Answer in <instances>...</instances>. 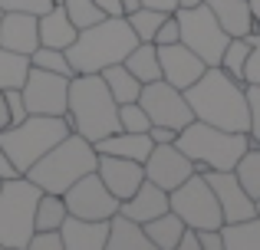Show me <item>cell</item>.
<instances>
[{"mask_svg": "<svg viewBox=\"0 0 260 250\" xmlns=\"http://www.w3.org/2000/svg\"><path fill=\"white\" fill-rule=\"evenodd\" d=\"M191 112L198 122H208L228 132H247L250 109H247V86L237 83L221 66H208L194 83L184 89Z\"/></svg>", "mask_w": 260, "mask_h": 250, "instance_id": "6da1fadb", "label": "cell"}, {"mask_svg": "<svg viewBox=\"0 0 260 250\" xmlns=\"http://www.w3.org/2000/svg\"><path fill=\"white\" fill-rule=\"evenodd\" d=\"M135 46H139V37L132 33L128 20L106 17L95 26L76 33V40L66 46V59H70L73 73H102L106 66L122 63Z\"/></svg>", "mask_w": 260, "mask_h": 250, "instance_id": "7a4b0ae2", "label": "cell"}, {"mask_svg": "<svg viewBox=\"0 0 260 250\" xmlns=\"http://www.w3.org/2000/svg\"><path fill=\"white\" fill-rule=\"evenodd\" d=\"M66 122L76 135L99 141L119 132V102L109 96L99 73H76L70 79V102H66Z\"/></svg>", "mask_w": 260, "mask_h": 250, "instance_id": "3957f363", "label": "cell"}, {"mask_svg": "<svg viewBox=\"0 0 260 250\" xmlns=\"http://www.w3.org/2000/svg\"><path fill=\"white\" fill-rule=\"evenodd\" d=\"M99 165V152L95 145L83 135L70 132L63 141L50 148L40 161H33L26 168V178L40 188V191H50V194H63L66 188H73L79 178L95 171Z\"/></svg>", "mask_w": 260, "mask_h": 250, "instance_id": "277c9868", "label": "cell"}, {"mask_svg": "<svg viewBox=\"0 0 260 250\" xmlns=\"http://www.w3.org/2000/svg\"><path fill=\"white\" fill-rule=\"evenodd\" d=\"M175 145L194 161L198 171H231L237 165L244 152L250 148V135L247 132H228L208 122H191L178 132Z\"/></svg>", "mask_w": 260, "mask_h": 250, "instance_id": "5b68a950", "label": "cell"}, {"mask_svg": "<svg viewBox=\"0 0 260 250\" xmlns=\"http://www.w3.org/2000/svg\"><path fill=\"white\" fill-rule=\"evenodd\" d=\"M73 128L66 116H26L20 125H10L0 132V148L10 155L13 168L26 174L33 161H40L56 141H63Z\"/></svg>", "mask_w": 260, "mask_h": 250, "instance_id": "8992f818", "label": "cell"}, {"mask_svg": "<svg viewBox=\"0 0 260 250\" xmlns=\"http://www.w3.org/2000/svg\"><path fill=\"white\" fill-rule=\"evenodd\" d=\"M40 188L26 174L4 181L0 185V247L4 250H20L33 237V214H37Z\"/></svg>", "mask_w": 260, "mask_h": 250, "instance_id": "52a82bcc", "label": "cell"}, {"mask_svg": "<svg viewBox=\"0 0 260 250\" xmlns=\"http://www.w3.org/2000/svg\"><path fill=\"white\" fill-rule=\"evenodd\" d=\"M168 211H175L181 218V224L191 227V231H221L224 227L221 204H217L214 191H211L201 171H194L175 191H168Z\"/></svg>", "mask_w": 260, "mask_h": 250, "instance_id": "ba28073f", "label": "cell"}, {"mask_svg": "<svg viewBox=\"0 0 260 250\" xmlns=\"http://www.w3.org/2000/svg\"><path fill=\"white\" fill-rule=\"evenodd\" d=\"M175 20L181 26V43L191 53H198L208 66L221 63V53H224L231 37L208 7L201 4V7H191V10H175Z\"/></svg>", "mask_w": 260, "mask_h": 250, "instance_id": "9c48e42d", "label": "cell"}, {"mask_svg": "<svg viewBox=\"0 0 260 250\" xmlns=\"http://www.w3.org/2000/svg\"><path fill=\"white\" fill-rule=\"evenodd\" d=\"M139 105L145 109V116L152 119V125H168V128H175V132H181L184 125L194 122V112H191L184 92L175 89L165 79H155V83L142 86Z\"/></svg>", "mask_w": 260, "mask_h": 250, "instance_id": "30bf717a", "label": "cell"}, {"mask_svg": "<svg viewBox=\"0 0 260 250\" xmlns=\"http://www.w3.org/2000/svg\"><path fill=\"white\" fill-rule=\"evenodd\" d=\"M20 89H23V102L30 116H66V102H70V79L66 76L30 66Z\"/></svg>", "mask_w": 260, "mask_h": 250, "instance_id": "8fae6325", "label": "cell"}, {"mask_svg": "<svg viewBox=\"0 0 260 250\" xmlns=\"http://www.w3.org/2000/svg\"><path fill=\"white\" fill-rule=\"evenodd\" d=\"M63 201H66V211L83 221H109L112 214H119V198L102 185V178L95 171L79 178L73 188H66Z\"/></svg>", "mask_w": 260, "mask_h": 250, "instance_id": "7c38bea8", "label": "cell"}, {"mask_svg": "<svg viewBox=\"0 0 260 250\" xmlns=\"http://www.w3.org/2000/svg\"><path fill=\"white\" fill-rule=\"evenodd\" d=\"M145 165V178L152 185H158L161 191H175L181 181H188L191 174L198 171L194 161L175 145V141H165V145H155L148 152V158L142 161Z\"/></svg>", "mask_w": 260, "mask_h": 250, "instance_id": "4fadbf2b", "label": "cell"}, {"mask_svg": "<svg viewBox=\"0 0 260 250\" xmlns=\"http://www.w3.org/2000/svg\"><path fill=\"white\" fill-rule=\"evenodd\" d=\"M201 174L211 185L217 204H221L224 224H237V221L257 218V201L241 188V181L234 178V171H201Z\"/></svg>", "mask_w": 260, "mask_h": 250, "instance_id": "5bb4252c", "label": "cell"}, {"mask_svg": "<svg viewBox=\"0 0 260 250\" xmlns=\"http://www.w3.org/2000/svg\"><path fill=\"white\" fill-rule=\"evenodd\" d=\"M158 63H161V79L172 83L175 89H181V92L208 69V63H204L198 53H191L184 43L158 46Z\"/></svg>", "mask_w": 260, "mask_h": 250, "instance_id": "9a60e30c", "label": "cell"}, {"mask_svg": "<svg viewBox=\"0 0 260 250\" xmlns=\"http://www.w3.org/2000/svg\"><path fill=\"white\" fill-rule=\"evenodd\" d=\"M95 174L102 178V185L115 194L119 201H125L128 194H135V188L145 181V165L132 158H115V155H99Z\"/></svg>", "mask_w": 260, "mask_h": 250, "instance_id": "2e32d148", "label": "cell"}, {"mask_svg": "<svg viewBox=\"0 0 260 250\" xmlns=\"http://www.w3.org/2000/svg\"><path fill=\"white\" fill-rule=\"evenodd\" d=\"M0 46L10 50V53L30 56V53L40 46V17L4 10V17H0Z\"/></svg>", "mask_w": 260, "mask_h": 250, "instance_id": "e0dca14e", "label": "cell"}, {"mask_svg": "<svg viewBox=\"0 0 260 250\" xmlns=\"http://www.w3.org/2000/svg\"><path fill=\"white\" fill-rule=\"evenodd\" d=\"M165 211H168V191H161V188L152 185L148 178L135 188V194H128L125 201H119V214L128 218V221H135V224H148V221L161 218Z\"/></svg>", "mask_w": 260, "mask_h": 250, "instance_id": "ac0fdd59", "label": "cell"}, {"mask_svg": "<svg viewBox=\"0 0 260 250\" xmlns=\"http://www.w3.org/2000/svg\"><path fill=\"white\" fill-rule=\"evenodd\" d=\"M66 250H106L109 237V221H83V218H66L59 227Z\"/></svg>", "mask_w": 260, "mask_h": 250, "instance_id": "d6986e66", "label": "cell"}, {"mask_svg": "<svg viewBox=\"0 0 260 250\" xmlns=\"http://www.w3.org/2000/svg\"><path fill=\"white\" fill-rule=\"evenodd\" d=\"M99 155H115V158H132V161H145L148 152L155 148V141L148 138V132H112L106 138L92 141Z\"/></svg>", "mask_w": 260, "mask_h": 250, "instance_id": "ffe728a7", "label": "cell"}, {"mask_svg": "<svg viewBox=\"0 0 260 250\" xmlns=\"http://www.w3.org/2000/svg\"><path fill=\"white\" fill-rule=\"evenodd\" d=\"M76 26H73L70 13L63 4H53L46 13H40V46H53V50H66L76 40Z\"/></svg>", "mask_w": 260, "mask_h": 250, "instance_id": "44dd1931", "label": "cell"}, {"mask_svg": "<svg viewBox=\"0 0 260 250\" xmlns=\"http://www.w3.org/2000/svg\"><path fill=\"white\" fill-rule=\"evenodd\" d=\"M204 7L217 17V23L228 30V37H247L250 30H257L247 0H204Z\"/></svg>", "mask_w": 260, "mask_h": 250, "instance_id": "7402d4cb", "label": "cell"}, {"mask_svg": "<svg viewBox=\"0 0 260 250\" xmlns=\"http://www.w3.org/2000/svg\"><path fill=\"white\" fill-rule=\"evenodd\" d=\"M106 250H158V247L148 240V234H145L142 224L122 218V214H112V218H109Z\"/></svg>", "mask_w": 260, "mask_h": 250, "instance_id": "603a6c76", "label": "cell"}, {"mask_svg": "<svg viewBox=\"0 0 260 250\" xmlns=\"http://www.w3.org/2000/svg\"><path fill=\"white\" fill-rule=\"evenodd\" d=\"M99 76H102V83H106L109 96H112L119 105H125V102H139V96H142V83L125 69V63H112V66H106Z\"/></svg>", "mask_w": 260, "mask_h": 250, "instance_id": "cb8c5ba5", "label": "cell"}, {"mask_svg": "<svg viewBox=\"0 0 260 250\" xmlns=\"http://www.w3.org/2000/svg\"><path fill=\"white\" fill-rule=\"evenodd\" d=\"M122 63H125V69L132 73V76L139 79L142 86H145V83H155V79H161L158 46H155V43H139L125 59H122Z\"/></svg>", "mask_w": 260, "mask_h": 250, "instance_id": "d4e9b609", "label": "cell"}, {"mask_svg": "<svg viewBox=\"0 0 260 250\" xmlns=\"http://www.w3.org/2000/svg\"><path fill=\"white\" fill-rule=\"evenodd\" d=\"M145 227V234H148V240H152L158 250H172L178 240H181V234L188 231V227L181 224V218H178L175 211H165L161 218H155V221H148V224H142Z\"/></svg>", "mask_w": 260, "mask_h": 250, "instance_id": "484cf974", "label": "cell"}, {"mask_svg": "<svg viewBox=\"0 0 260 250\" xmlns=\"http://www.w3.org/2000/svg\"><path fill=\"white\" fill-rule=\"evenodd\" d=\"M224 250H260V218H247L221 227Z\"/></svg>", "mask_w": 260, "mask_h": 250, "instance_id": "4316f807", "label": "cell"}, {"mask_svg": "<svg viewBox=\"0 0 260 250\" xmlns=\"http://www.w3.org/2000/svg\"><path fill=\"white\" fill-rule=\"evenodd\" d=\"M66 218H70V211H66L63 194H50V191L40 194L37 214H33V227H37V231H59Z\"/></svg>", "mask_w": 260, "mask_h": 250, "instance_id": "83f0119b", "label": "cell"}, {"mask_svg": "<svg viewBox=\"0 0 260 250\" xmlns=\"http://www.w3.org/2000/svg\"><path fill=\"white\" fill-rule=\"evenodd\" d=\"M231 171H234V178L241 181L244 191H247L250 198L257 201V198H260V148H257V145H250L247 152L237 158V165L231 168Z\"/></svg>", "mask_w": 260, "mask_h": 250, "instance_id": "f1b7e54d", "label": "cell"}, {"mask_svg": "<svg viewBox=\"0 0 260 250\" xmlns=\"http://www.w3.org/2000/svg\"><path fill=\"white\" fill-rule=\"evenodd\" d=\"M26 73H30V56L10 53V50L0 46V89H17V86H23Z\"/></svg>", "mask_w": 260, "mask_h": 250, "instance_id": "f546056e", "label": "cell"}, {"mask_svg": "<svg viewBox=\"0 0 260 250\" xmlns=\"http://www.w3.org/2000/svg\"><path fill=\"white\" fill-rule=\"evenodd\" d=\"M165 17H168V10H155V7H139V10L125 13L132 33L139 37V43H152V40H155V30L161 26V20H165Z\"/></svg>", "mask_w": 260, "mask_h": 250, "instance_id": "4dcf8cb0", "label": "cell"}, {"mask_svg": "<svg viewBox=\"0 0 260 250\" xmlns=\"http://www.w3.org/2000/svg\"><path fill=\"white\" fill-rule=\"evenodd\" d=\"M247 56H250V43L244 37H231L228 40V46H224V53H221V69L228 73V76H234L237 83H244V63H247Z\"/></svg>", "mask_w": 260, "mask_h": 250, "instance_id": "1f68e13d", "label": "cell"}, {"mask_svg": "<svg viewBox=\"0 0 260 250\" xmlns=\"http://www.w3.org/2000/svg\"><path fill=\"white\" fill-rule=\"evenodd\" d=\"M30 66L46 69V73H56V76H66V79L76 76L73 66H70V59H66V50H53V46H37V50L30 53Z\"/></svg>", "mask_w": 260, "mask_h": 250, "instance_id": "d6a6232c", "label": "cell"}, {"mask_svg": "<svg viewBox=\"0 0 260 250\" xmlns=\"http://www.w3.org/2000/svg\"><path fill=\"white\" fill-rule=\"evenodd\" d=\"M63 7L76 30H86V26H95L99 20H106V13L95 7V0H63Z\"/></svg>", "mask_w": 260, "mask_h": 250, "instance_id": "836d02e7", "label": "cell"}, {"mask_svg": "<svg viewBox=\"0 0 260 250\" xmlns=\"http://www.w3.org/2000/svg\"><path fill=\"white\" fill-rule=\"evenodd\" d=\"M119 128L122 132H148L152 119L145 116V109L139 102H125V105H119Z\"/></svg>", "mask_w": 260, "mask_h": 250, "instance_id": "e575fe53", "label": "cell"}, {"mask_svg": "<svg viewBox=\"0 0 260 250\" xmlns=\"http://www.w3.org/2000/svg\"><path fill=\"white\" fill-rule=\"evenodd\" d=\"M244 40L250 43V56L244 63V86H260V30H250Z\"/></svg>", "mask_w": 260, "mask_h": 250, "instance_id": "d590c367", "label": "cell"}, {"mask_svg": "<svg viewBox=\"0 0 260 250\" xmlns=\"http://www.w3.org/2000/svg\"><path fill=\"white\" fill-rule=\"evenodd\" d=\"M247 109H250V125H247L250 145L260 148V86H247Z\"/></svg>", "mask_w": 260, "mask_h": 250, "instance_id": "8d00e7d4", "label": "cell"}, {"mask_svg": "<svg viewBox=\"0 0 260 250\" xmlns=\"http://www.w3.org/2000/svg\"><path fill=\"white\" fill-rule=\"evenodd\" d=\"M4 99H7V112H10V125H20L30 112H26V102H23V89H4ZM7 125V128H10Z\"/></svg>", "mask_w": 260, "mask_h": 250, "instance_id": "74e56055", "label": "cell"}, {"mask_svg": "<svg viewBox=\"0 0 260 250\" xmlns=\"http://www.w3.org/2000/svg\"><path fill=\"white\" fill-rule=\"evenodd\" d=\"M155 46H172V43H181V26H178L175 13H168L165 20H161V26L155 30Z\"/></svg>", "mask_w": 260, "mask_h": 250, "instance_id": "f35d334b", "label": "cell"}, {"mask_svg": "<svg viewBox=\"0 0 260 250\" xmlns=\"http://www.w3.org/2000/svg\"><path fill=\"white\" fill-rule=\"evenodd\" d=\"M26 250H66L59 231H33V237L26 240Z\"/></svg>", "mask_w": 260, "mask_h": 250, "instance_id": "ab89813d", "label": "cell"}, {"mask_svg": "<svg viewBox=\"0 0 260 250\" xmlns=\"http://www.w3.org/2000/svg\"><path fill=\"white\" fill-rule=\"evenodd\" d=\"M53 7V0H0V10H17V13H46Z\"/></svg>", "mask_w": 260, "mask_h": 250, "instance_id": "60d3db41", "label": "cell"}, {"mask_svg": "<svg viewBox=\"0 0 260 250\" xmlns=\"http://www.w3.org/2000/svg\"><path fill=\"white\" fill-rule=\"evenodd\" d=\"M198 240H201V250H224L221 231H198Z\"/></svg>", "mask_w": 260, "mask_h": 250, "instance_id": "b9f144b4", "label": "cell"}, {"mask_svg": "<svg viewBox=\"0 0 260 250\" xmlns=\"http://www.w3.org/2000/svg\"><path fill=\"white\" fill-rule=\"evenodd\" d=\"M148 138H152L155 145H165V141H175L178 138V132H175V128H168V125H152V128H148Z\"/></svg>", "mask_w": 260, "mask_h": 250, "instance_id": "7bdbcfd3", "label": "cell"}, {"mask_svg": "<svg viewBox=\"0 0 260 250\" xmlns=\"http://www.w3.org/2000/svg\"><path fill=\"white\" fill-rule=\"evenodd\" d=\"M172 250H201V240H198V231H184L181 234V240H178V244L172 247Z\"/></svg>", "mask_w": 260, "mask_h": 250, "instance_id": "ee69618b", "label": "cell"}, {"mask_svg": "<svg viewBox=\"0 0 260 250\" xmlns=\"http://www.w3.org/2000/svg\"><path fill=\"white\" fill-rule=\"evenodd\" d=\"M17 168H13V161H10V155L0 148V181H10V178H17Z\"/></svg>", "mask_w": 260, "mask_h": 250, "instance_id": "f6af8a7d", "label": "cell"}, {"mask_svg": "<svg viewBox=\"0 0 260 250\" xmlns=\"http://www.w3.org/2000/svg\"><path fill=\"white\" fill-rule=\"evenodd\" d=\"M95 7H99L106 17H125V13H122V4H119V0H95Z\"/></svg>", "mask_w": 260, "mask_h": 250, "instance_id": "bcb514c9", "label": "cell"}, {"mask_svg": "<svg viewBox=\"0 0 260 250\" xmlns=\"http://www.w3.org/2000/svg\"><path fill=\"white\" fill-rule=\"evenodd\" d=\"M142 7H155V10H168V13H175L178 0H142Z\"/></svg>", "mask_w": 260, "mask_h": 250, "instance_id": "7dc6e473", "label": "cell"}, {"mask_svg": "<svg viewBox=\"0 0 260 250\" xmlns=\"http://www.w3.org/2000/svg\"><path fill=\"white\" fill-rule=\"evenodd\" d=\"M10 125V112H7V99H4V89H0V132Z\"/></svg>", "mask_w": 260, "mask_h": 250, "instance_id": "c3c4849f", "label": "cell"}, {"mask_svg": "<svg viewBox=\"0 0 260 250\" xmlns=\"http://www.w3.org/2000/svg\"><path fill=\"white\" fill-rule=\"evenodd\" d=\"M119 4H122V13H132L142 7V0H119Z\"/></svg>", "mask_w": 260, "mask_h": 250, "instance_id": "681fc988", "label": "cell"}, {"mask_svg": "<svg viewBox=\"0 0 260 250\" xmlns=\"http://www.w3.org/2000/svg\"><path fill=\"white\" fill-rule=\"evenodd\" d=\"M250 4V13H254V26L260 30V0H247Z\"/></svg>", "mask_w": 260, "mask_h": 250, "instance_id": "f907efd6", "label": "cell"}, {"mask_svg": "<svg viewBox=\"0 0 260 250\" xmlns=\"http://www.w3.org/2000/svg\"><path fill=\"white\" fill-rule=\"evenodd\" d=\"M204 0H178V7L175 10H191V7H201Z\"/></svg>", "mask_w": 260, "mask_h": 250, "instance_id": "816d5d0a", "label": "cell"}, {"mask_svg": "<svg viewBox=\"0 0 260 250\" xmlns=\"http://www.w3.org/2000/svg\"><path fill=\"white\" fill-rule=\"evenodd\" d=\"M257 218H260V198H257Z\"/></svg>", "mask_w": 260, "mask_h": 250, "instance_id": "f5cc1de1", "label": "cell"}, {"mask_svg": "<svg viewBox=\"0 0 260 250\" xmlns=\"http://www.w3.org/2000/svg\"><path fill=\"white\" fill-rule=\"evenodd\" d=\"M53 4H63V0H53Z\"/></svg>", "mask_w": 260, "mask_h": 250, "instance_id": "db71d44e", "label": "cell"}, {"mask_svg": "<svg viewBox=\"0 0 260 250\" xmlns=\"http://www.w3.org/2000/svg\"><path fill=\"white\" fill-rule=\"evenodd\" d=\"M0 17H4V10H0Z\"/></svg>", "mask_w": 260, "mask_h": 250, "instance_id": "11a10c76", "label": "cell"}, {"mask_svg": "<svg viewBox=\"0 0 260 250\" xmlns=\"http://www.w3.org/2000/svg\"><path fill=\"white\" fill-rule=\"evenodd\" d=\"M20 250H26V247H20Z\"/></svg>", "mask_w": 260, "mask_h": 250, "instance_id": "9f6ffc18", "label": "cell"}, {"mask_svg": "<svg viewBox=\"0 0 260 250\" xmlns=\"http://www.w3.org/2000/svg\"><path fill=\"white\" fill-rule=\"evenodd\" d=\"M0 185H4V181H0Z\"/></svg>", "mask_w": 260, "mask_h": 250, "instance_id": "6f0895ef", "label": "cell"}, {"mask_svg": "<svg viewBox=\"0 0 260 250\" xmlns=\"http://www.w3.org/2000/svg\"><path fill=\"white\" fill-rule=\"evenodd\" d=\"M0 250H4V247H0Z\"/></svg>", "mask_w": 260, "mask_h": 250, "instance_id": "680465c9", "label": "cell"}]
</instances>
